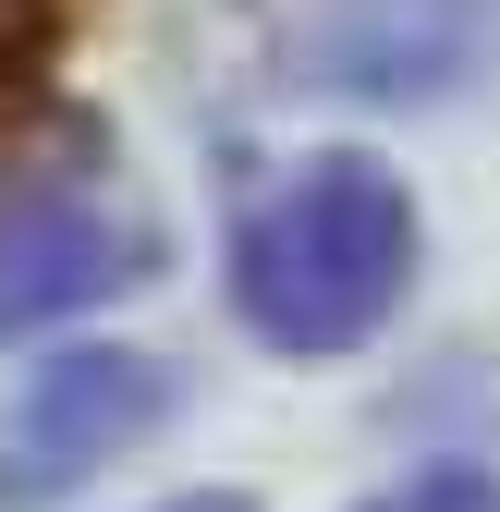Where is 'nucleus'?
Listing matches in <instances>:
<instances>
[{"label": "nucleus", "instance_id": "nucleus-1", "mask_svg": "<svg viewBox=\"0 0 500 512\" xmlns=\"http://www.w3.org/2000/svg\"><path fill=\"white\" fill-rule=\"evenodd\" d=\"M415 281V196L391 159L318 147L232 220V305L281 354H354Z\"/></svg>", "mask_w": 500, "mask_h": 512}, {"label": "nucleus", "instance_id": "nucleus-2", "mask_svg": "<svg viewBox=\"0 0 500 512\" xmlns=\"http://www.w3.org/2000/svg\"><path fill=\"white\" fill-rule=\"evenodd\" d=\"M147 269H159V232L86 135L0 159V342H37L61 317L135 293Z\"/></svg>", "mask_w": 500, "mask_h": 512}, {"label": "nucleus", "instance_id": "nucleus-3", "mask_svg": "<svg viewBox=\"0 0 500 512\" xmlns=\"http://www.w3.org/2000/svg\"><path fill=\"white\" fill-rule=\"evenodd\" d=\"M159 415H171V378H159L147 354H110V342H86V354H61L37 391H25V415H13V452H0V488H13V500H49V488L98 476L110 452H135Z\"/></svg>", "mask_w": 500, "mask_h": 512}, {"label": "nucleus", "instance_id": "nucleus-4", "mask_svg": "<svg viewBox=\"0 0 500 512\" xmlns=\"http://www.w3.org/2000/svg\"><path fill=\"white\" fill-rule=\"evenodd\" d=\"M366 512H500V488H488V476H464V464H440V476H403V488H379Z\"/></svg>", "mask_w": 500, "mask_h": 512}, {"label": "nucleus", "instance_id": "nucleus-5", "mask_svg": "<svg viewBox=\"0 0 500 512\" xmlns=\"http://www.w3.org/2000/svg\"><path fill=\"white\" fill-rule=\"evenodd\" d=\"M37 37H49V0H0V86L37 61Z\"/></svg>", "mask_w": 500, "mask_h": 512}, {"label": "nucleus", "instance_id": "nucleus-6", "mask_svg": "<svg viewBox=\"0 0 500 512\" xmlns=\"http://www.w3.org/2000/svg\"><path fill=\"white\" fill-rule=\"evenodd\" d=\"M159 512H257V500H220V488H208V500H159Z\"/></svg>", "mask_w": 500, "mask_h": 512}]
</instances>
